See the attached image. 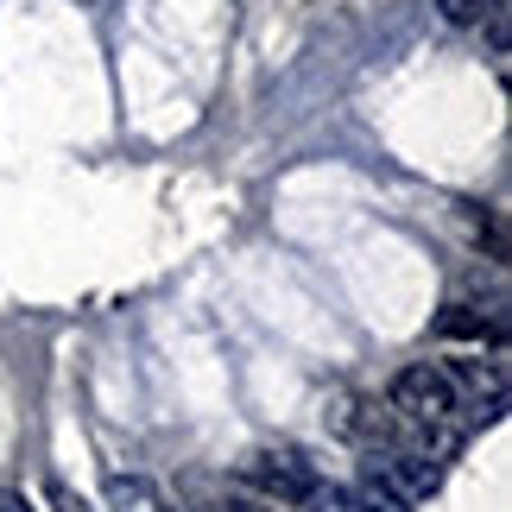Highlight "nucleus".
I'll use <instances>...</instances> for the list:
<instances>
[{
    "label": "nucleus",
    "mask_w": 512,
    "mask_h": 512,
    "mask_svg": "<svg viewBox=\"0 0 512 512\" xmlns=\"http://www.w3.org/2000/svg\"><path fill=\"white\" fill-rule=\"evenodd\" d=\"M386 411L405 418V424H418V430H449L456 411H462V386H456V373L437 367V361H411V367L392 373Z\"/></svg>",
    "instance_id": "obj_1"
},
{
    "label": "nucleus",
    "mask_w": 512,
    "mask_h": 512,
    "mask_svg": "<svg viewBox=\"0 0 512 512\" xmlns=\"http://www.w3.org/2000/svg\"><path fill=\"white\" fill-rule=\"evenodd\" d=\"M241 481L253 487V500H272V506H304V494L317 487V468L304 456H247L241 462Z\"/></svg>",
    "instance_id": "obj_2"
},
{
    "label": "nucleus",
    "mask_w": 512,
    "mask_h": 512,
    "mask_svg": "<svg viewBox=\"0 0 512 512\" xmlns=\"http://www.w3.org/2000/svg\"><path fill=\"white\" fill-rule=\"evenodd\" d=\"M304 512H405L392 494H380L373 481H323L304 494Z\"/></svg>",
    "instance_id": "obj_3"
},
{
    "label": "nucleus",
    "mask_w": 512,
    "mask_h": 512,
    "mask_svg": "<svg viewBox=\"0 0 512 512\" xmlns=\"http://www.w3.org/2000/svg\"><path fill=\"white\" fill-rule=\"evenodd\" d=\"M430 336H443V342H500L506 323L487 317L481 304H443V317L430 323Z\"/></svg>",
    "instance_id": "obj_4"
},
{
    "label": "nucleus",
    "mask_w": 512,
    "mask_h": 512,
    "mask_svg": "<svg viewBox=\"0 0 512 512\" xmlns=\"http://www.w3.org/2000/svg\"><path fill=\"white\" fill-rule=\"evenodd\" d=\"M108 500H114V512H165V500L146 481H127V475H108Z\"/></svg>",
    "instance_id": "obj_5"
},
{
    "label": "nucleus",
    "mask_w": 512,
    "mask_h": 512,
    "mask_svg": "<svg viewBox=\"0 0 512 512\" xmlns=\"http://www.w3.org/2000/svg\"><path fill=\"white\" fill-rule=\"evenodd\" d=\"M449 373H456V386H475V392H481V367H449ZM500 405H506V386H500V367H494V373H487V411L475 405V418L494 424V418H500Z\"/></svg>",
    "instance_id": "obj_6"
},
{
    "label": "nucleus",
    "mask_w": 512,
    "mask_h": 512,
    "mask_svg": "<svg viewBox=\"0 0 512 512\" xmlns=\"http://www.w3.org/2000/svg\"><path fill=\"white\" fill-rule=\"evenodd\" d=\"M45 500H51L57 512H95V506H89L83 494H76V487H70V481H45Z\"/></svg>",
    "instance_id": "obj_7"
},
{
    "label": "nucleus",
    "mask_w": 512,
    "mask_h": 512,
    "mask_svg": "<svg viewBox=\"0 0 512 512\" xmlns=\"http://www.w3.org/2000/svg\"><path fill=\"white\" fill-rule=\"evenodd\" d=\"M481 13H487L481 0H443V19H449V26H475Z\"/></svg>",
    "instance_id": "obj_8"
},
{
    "label": "nucleus",
    "mask_w": 512,
    "mask_h": 512,
    "mask_svg": "<svg viewBox=\"0 0 512 512\" xmlns=\"http://www.w3.org/2000/svg\"><path fill=\"white\" fill-rule=\"evenodd\" d=\"M222 512H285V506H272V500H253V494H228Z\"/></svg>",
    "instance_id": "obj_9"
},
{
    "label": "nucleus",
    "mask_w": 512,
    "mask_h": 512,
    "mask_svg": "<svg viewBox=\"0 0 512 512\" xmlns=\"http://www.w3.org/2000/svg\"><path fill=\"white\" fill-rule=\"evenodd\" d=\"M0 512H32L26 494H13V487H0Z\"/></svg>",
    "instance_id": "obj_10"
}]
</instances>
